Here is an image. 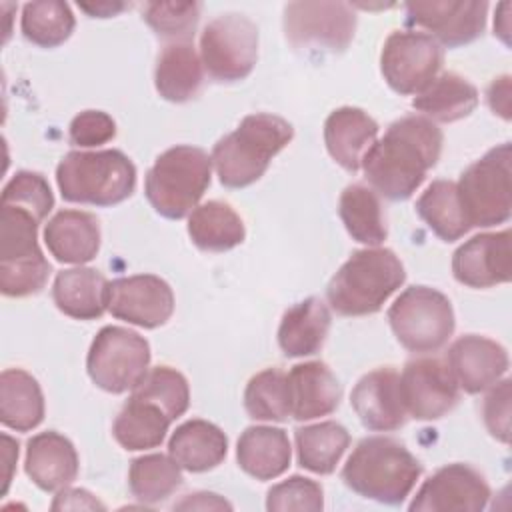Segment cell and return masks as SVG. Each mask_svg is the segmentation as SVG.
I'll return each mask as SVG.
<instances>
[{
  "label": "cell",
  "mask_w": 512,
  "mask_h": 512,
  "mask_svg": "<svg viewBox=\"0 0 512 512\" xmlns=\"http://www.w3.org/2000/svg\"><path fill=\"white\" fill-rule=\"evenodd\" d=\"M204 82V66L190 42L168 44L154 70V84L158 94L168 102H188L198 96Z\"/></svg>",
  "instance_id": "83f0119b"
},
{
  "label": "cell",
  "mask_w": 512,
  "mask_h": 512,
  "mask_svg": "<svg viewBox=\"0 0 512 512\" xmlns=\"http://www.w3.org/2000/svg\"><path fill=\"white\" fill-rule=\"evenodd\" d=\"M446 360L456 384L468 394L492 388L508 372L506 348L478 334L458 338L450 346Z\"/></svg>",
  "instance_id": "d6986e66"
},
{
  "label": "cell",
  "mask_w": 512,
  "mask_h": 512,
  "mask_svg": "<svg viewBox=\"0 0 512 512\" xmlns=\"http://www.w3.org/2000/svg\"><path fill=\"white\" fill-rule=\"evenodd\" d=\"M456 190L472 228H488L506 222L512 210L510 142L488 150L470 164L462 172Z\"/></svg>",
  "instance_id": "ba28073f"
},
{
  "label": "cell",
  "mask_w": 512,
  "mask_h": 512,
  "mask_svg": "<svg viewBox=\"0 0 512 512\" xmlns=\"http://www.w3.org/2000/svg\"><path fill=\"white\" fill-rule=\"evenodd\" d=\"M52 298L62 314L76 320H96L108 310V280L94 268H68L56 274Z\"/></svg>",
  "instance_id": "cb8c5ba5"
},
{
  "label": "cell",
  "mask_w": 512,
  "mask_h": 512,
  "mask_svg": "<svg viewBox=\"0 0 512 512\" xmlns=\"http://www.w3.org/2000/svg\"><path fill=\"white\" fill-rule=\"evenodd\" d=\"M128 486L132 496L140 502L156 504L166 500L182 486V472L172 456L146 454L132 460L128 470Z\"/></svg>",
  "instance_id": "d590c367"
},
{
  "label": "cell",
  "mask_w": 512,
  "mask_h": 512,
  "mask_svg": "<svg viewBox=\"0 0 512 512\" xmlns=\"http://www.w3.org/2000/svg\"><path fill=\"white\" fill-rule=\"evenodd\" d=\"M290 416L314 420L332 414L342 398V386L324 362L296 364L288 372Z\"/></svg>",
  "instance_id": "603a6c76"
},
{
  "label": "cell",
  "mask_w": 512,
  "mask_h": 512,
  "mask_svg": "<svg viewBox=\"0 0 512 512\" xmlns=\"http://www.w3.org/2000/svg\"><path fill=\"white\" fill-rule=\"evenodd\" d=\"M454 278L468 288H490L512 278L510 230L472 236L452 256Z\"/></svg>",
  "instance_id": "e0dca14e"
},
{
  "label": "cell",
  "mask_w": 512,
  "mask_h": 512,
  "mask_svg": "<svg viewBox=\"0 0 512 512\" xmlns=\"http://www.w3.org/2000/svg\"><path fill=\"white\" fill-rule=\"evenodd\" d=\"M70 142L80 148H94L116 136V122L102 110H84L70 122Z\"/></svg>",
  "instance_id": "ee69618b"
},
{
  "label": "cell",
  "mask_w": 512,
  "mask_h": 512,
  "mask_svg": "<svg viewBox=\"0 0 512 512\" xmlns=\"http://www.w3.org/2000/svg\"><path fill=\"white\" fill-rule=\"evenodd\" d=\"M244 408L254 420H286L290 416L288 374L278 368H266L254 374L244 390Z\"/></svg>",
  "instance_id": "74e56055"
},
{
  "label": "cell",
  "mask_w": 512,
  "mask_h": 512,
  "mask_svg": "<svg viewBox=\"0 0 512 512\" xmlns=\"http://www.w3.org/2000/svg\"><path fill=\"white\" fill-rule=\"evenodd\" d=\"M80 8L84 12H88L92 18H108V16H116L118 12H122L124 8H128V4L124 2H96V4H86L82 2Z\"/></svg>",
  "instance_id": "f907efd6"
},
{
  "label": "cell",
  "mask_w": 512,
  "mask_h": 512,
  "mask_svg": "<svg viewBox=\"0 0 512 512\" xmlns=\"http://www.w3.org/2000/svg\"><path fill=\"white\" fill-rule=\"evenodd\" d=\"M484 422L488 432L508 444L510 440V380H500L492 386L484 400Z\"/></svg>",
  "instance_id": "f6af8a7d"
},
{
  "label": "cell",
  "mask_w": 512,
  "mask_h": 512,
  "mask_svg": "<svg viewBox=\"0 0 512 512\" xmlns=\"http://www.w3.org/2000/svg\"><path fill=\"white\" fill-rule=\"evenodd\" d=\"M142 18L160 36L176 42H188L194 36L200 4L198 2H148L144 4Z\"/></svg>",
  "instance_id": "60d3db41"
},
{
  "label": "cell",
  "mask_w": 512,
  "mask_h": 512,
  "mask_svg": "<svg viewBox=\"0 0 512 512\" xmlns=\"http://www.w3.org/2000/svg\"><path fill=\"white\" fill-rule=\"evenodd\" d=\"M212 178V158L196 146L180 144L162 152L144 180L152 208L170 220L190 216Z\"/></svg>",
  "instance_id": "8992f818"
},
{
  "label": "cell",
  "mask_w": 512,
  "mask_h": 512,
  "mask_svg": "<svg viewBox=\"0 0 512 512\" xmlns=\"http://www.w3.org/2000/svg\"><path fill=\"white\" fill-rule=\"evenodd\" d=\"M422 474L420 462L394 438L368 436L342 468L344 484L362 498L380 504H402Z\"/></svg>",
  "instance_id": "7a4b0ae2"
},
{
  "label": "cell",
  "mask_w": 512,
  "mask_h": 512,
  "mask_svg": "<svg viewBox=\"0 0 512 512\" xmlns=\"http://www.w3.org/2000/svg\"><path fill=\"white\" fill-rule=\"evenodd\" d=\"M388 322L396 340L410 352H436L454 332L450 300L428 286L406 288L388 308Z\"/></svg>",
  "instance_id": "52a82bcc"
},
{
  "label": "cell",
  "mask_w": 512,
  "mask_h": 512,
  "mask_svg": "<svg viewBox=\"0 0 512 512\" xmlns=\"http://www.w3.org/2000/svg\"><path fill=\"white\" fill-rule=\"evenodd\" d=\"M106 306L118 320L142 328H158L174 312V294L160 276L134 274L108 282Z\"/></svg>",
  "instance_id": "2e32d148"
},
{
  "label": "cell",
  "mask_w": 512,
  "mask_h": 512,
  "mask_svg": "<svg viewBox=\"0 0 512 512\" xmlns=\"http://www.w3.org/2000/svg\"><path fill=\"white\" fill-rule=\"evenodd\" d=\"M40 220L18 206H0V264L42 258L38 244Z\"/></svg>",
  "instance_id": "f35d334b"
},
{
  "label": "cell",
  "mask_w": 512,
  "mask_h": 512,
  "mask_svg": "<svg viewBox=\"0 0 512 512\" xmlns=\"http://www.w3.org/2000/svg\"><path fill=\"white\" fill-rule=\"evenodd\" d=\"M170 424L172 420L160 406L132 394L118 412L112 434L124 450H148L162 444Z\"/></svg>",
  "instance_id": "1f68e13d"
},
{
  "label": "cell",
  "mask_w": 512,
  "mask_h": 512,
  "mask_svg": "<svg viewBox=\"0 0 512 512\" xmlns=\"http://www.w3.org/2000/svg\"><path fill=\"white\" fill-rule=\"evenodd\" d=\"M294 128L274 114H248L238 128L212 148V164L226 188H246L260 180L272 158L288 146Z\"/></svg>",
  "instance_id": "3957f363"
},
{
  "label": "cell",
  "mask_w": 512,
  "mask_h": 512,
  "mask_svg": "<svg viewBox=\"0 0 512 512\" xmlns=\"http://www.w3.org/2000/svg\"><path fill=\"white\" fill-rule=\"evenodd\" d=\"M200 60L218 82L244 80L258 60V26L234 12L216 16L202 30Z\"/></svg>",
  "instance_id": "30bf717a"
},
{
  "label": "cell",
  "mask_w": 512,
  "mask_h": 512,
  "mask_svg": "<svg viewBox=\"0 0 512 512\" xmlns=\"http://www.w3.org/2000/svg\"><path fill=\"white\" fill-rule=\"evenodd\" d=\"M48 252L64 264H86L100 250V224L84 210H60L44 226Z\"/></svg>",
  "instance_id": "7402d4cb"
},
{
  "label": "cell",
  "mask_w": 512,
  "mask_h": 512,
  "mask_svg": "<svg viewBox=\"0 0 512 512\" xmlns=\"http://www.w3.org/2000/svg\"><path fill=\"white\" fill-rule=\"evenodd\" d=\"M228 452L226 434L208 420H188L180 424L170 442L168 454L172 460L188 472H206L216 468Z\"/></svg>",
  "instance_id": "484cf974"
},
{
  "label": "cell",
  "mask_w": 512,
  "mask_h": 512,
  "mask_svg": "<svg viewBox=\"0 0 512 512\" xmlns=\"http://www.w3.org/2000/svg\"><path fill=\"white\" fill-rule=\"evenodd\" d=\"M416 212L444 242H454L472 228L460 204L456 182L450 180H434L416 200Z\"/></svg>",
  "instance_id": "836d02e7"
},
{
  "label": "cell",
  "mask_w": 512,
  "mask_h": 512,
  "mask_svg": "<svg viewBox=\"0 0 512 512\" xmlns=\"http://www.w3.org/2000/svg\"><path fill=\"white\" fill-rule=\"evenodd\" d=\"M132 394L160 406L172 422L180 418L190 404L188 380L184 378V374L170 366H156L148 370V374L132 390Z\"/></svg>",
  "instance_id": "ab89813d"
},
{
  "label": "cell",
  "mask_w": 512,
  "mask_h": 512,
  "mask_svg": "<svg viewBox=\"0 0 512 512\" xmlns=\"http://www.w3.org/2000/svg\"><path fill=\"white\" fill-rule=\"evenodd\" d=\"M400 258L388 248L356 250L332 276L326 296L340 316H368L404 284Z\"/></svg>",
  "instance_id": "277c9868"
},
{
  "label": "cell",
  "mask_w": 512,
  "mask_h": 512,
  "mask_svg": "<svg viewBox=\"0 0 512 512\" xmlns=\"http://www.w3.org/2000/svg\"><path fill=\"white\" fill-rule=\"evenodd\" d=\"M2 204L28 210L42 222L54 208V196L42 174L20 170L6 182L2 190Z\"/></svg>",
  "instance_id": "b9f144b4"
},
{
  "label": "cell",
  "mask_w": 512,
  "mask_h": 512,
  "mask_svg": "<svg viewBox=\"0 0 512 512\" xmlns=\"http://www.w3.org/2000/svg\"><path fill=\"white\" fill-rule=\"evenodd\" d=\"M412 106L428 120L456 122L478 106V90L464 76L444 72L414 96Z\"/></svg>",
  "instance_id": "f546056e"
},
{
  "label": "cell",
  "mask_w": 512,
  "mask_h": 512,
  "mask_svg": "<svg viewBox=\"0 0 512 512\" xmlns=\"http://www.w3.org/2000/svg\"><path fill=\"white\" fill-rule=\"evenodd\" d=\"M348 444V430L332 420L296 430L298 464L314 474H332Z\"/></svg>",
  "instance_id": "e575fe53"
},
{
  "label": "cell",
  "mask_w": 512,
  "mask_h": 512,
  "mask_svg": "<svg viewBox=\"0 0 512 512\" xmlns=\"http://www.w3.org/2000/svg\"><path fill=\"white\" fill-rule=\"evenodd\" d=\"M174 508H182V510H210V508H232L224 498H220L218 494L212 492H196V494H188L182 502L174 504Z\"/></svg>",
  "instance_id": "c3c4849f"
},
{
  "label": "cell",
  "mask_w": 512,
  "mask_h": 512,
  "mask_svg": "<svg viewBox=\"0 0 512 512\" xmlns=\"http://www.w3.org/2000/svg\"><path fill=\"white\" fill-rule=\"evenodd\" d=\"M338 212L352 240L366 246H378L386 240L388 228L384 210L378 194L370 186H346L340 194Z\"/></svg>",
  "instance_id": "d6a6232c"
},
{
  "label": "cell",
  "mask_w": 512,
  "mask_h": 512,
  "mask_svg": "<svg viewBox=\"0 0 512 512\" xmlns=\"http://www.w3.org/2000/svg\"><path fill=\"white\" fill-rule=\"evenodd\" d=\"M56 184L68 202L114 206L132 196L136 168L120 150H74L60 160Z\"/></svg>",
  "instance_id": "5b68a950"
},
{
  "label": "cell",
  "mask_w": 512,
  "mask_h": 512,
  "mask_svg": "<svg viewBox=\"0 0 512 512\" xmlns=\"http://www.w3.org/2000/svg\"><path fill=\"white\" fill-rule=\"evenodd\" d=\"M488 102L494 114H500L504 120L510 118V78L508 76H502L490 84Z\"/></svg>",
  "instance_id": "7dc6e473"
},
{
  "label": "cell",
  "mask_w": 512,
  "mask_h": 512,
  "mask_svg": "<svg viewBox=\"0 0 512 512\" xmlns=\"http://www.w3.org/2000/svg\"><path fill=\"white\" fill-rule=\"evenodd\" d=\"M150 366V344L122 326H104L90 344L86 370L92 382L112 394L134 390Z\"/></svg>",
  "instance_id": "9c48e42d"
},
{
  "label": "cell",
  "mask_w": 512,
  "mask_h": 512,
  "mask_svg": "<svg viewBox=\"0 0 512 512\" xmlns=\"http://www.w3.org/2000/svg\"><path fill=\"white\" fill-rule=\"evenodd\" d=\"M78 466L74 444L60 432H40L26 444L24 470L44 492H56L70 486L78 476Z\"/></svg>",
  "instance_id": "ffe728a7"
},
{
  "label": "cell",
  "mask_w": 512,
  "mask_h": 512,
  "mask_svg": "<svg viewBox=\"0 0 512 512\" xmlns=\"http://www.w3.org/2000/svg\"><path fill=\"white\" fill-rule=\"evenodd\" d=\"M238 466L256 480H274L292 460L288 434L274 426H248L236 444Z\"/></svg>",
  "instance_id": "d4e9b609"
},
{
  "label": "cell",
  "mask_w": 512,
  "mask_h": 512,
  "mask_svg": "<svg viewBox=\"0 0 512 512\" xmlns=\"http://www.w3.org/2000/svg\"><path fill=\"white\" fill-rule=\"evenodd\" d=\"M106 506L92 496L88 490L82 488H62L58 490L52 510H104Z\"/></svg>",
  "instance_id": "bcb514c9"
},
{
  "label": "cell",
  "mask_w": 512,
  "mask_h": 512,
  "mask_svg": "<svg viewBox=\"0 0 512 512\" xmlns=\"http://www.w3.org/2000/svg\"><path fill=\"white\" fill-rule=\"evenodd\" d=\"M378 122L364 110L342 106L324 122V144L328 154L348 172H358L362 160L376 142Z\"/></svg>",
  "instance_id": "44dd1931"
},
{
  "label": "cell",
  "mask_w": 512,
  "mask_h": 512,
  "mask_svg": "<svg viewBox=\"0 0 512 512\" xmlns=\"http://www.w3.org/2000/svg\"><path fill=\"white\" fill-rule=\"evenodd\" d=\"M350 404L372 432H392L404 426L408 412L400 392V374L394 368H376L364 374L350 394Z\"/></svg>",
  "instance_id": "ac0fdd59"
},
{
  "label": "cell",
  "mask_w": 512,
  "mask_h": 512,
  "mask_svg": "<svg viewBox=\"0 0 512 512\" xmlns=\"http://www.w3.org/2000/svg\"><path fill=\"white\" fill-rule=\"evenodd\" d=\"M74 14L66 2L42 0L28 2L22 8L20 28L28 42L40 48H56L74 32Z\"/></svg>",
  "instance_id": "8d00e7d4"
},
{
  "label": "cell",
  "mask_w": 512,
  "mask_h": 512,
  "mask_svg": "<svg viewBox=\"0 0 512 512\" xmlns=\"http://www.w3.org/2000/svg\"><path fill=\"white\" fill-rule=\"evenodd\" d=\"M406 22L424 28L438 44L448 48L464 46L476 40L486 26L488 2L478 0H432L408 2L404 6Z\"/></svg>",
  "instance_id": "5bb4252c"
},
{
  "label": "cell",
  "mask_w": 512,
  "mask_h": 512,
  "mask_svg": "<svg viewBox=\"0 0 512 512\" xmlns=\"http://www.w3.org/2000/svg\"><path fill=\"white\" fill-rule=\"evenodd\" d=\"M490 500L484 476L468 464H448L436 470L416 492L410 512H478Z\"/></svg>",
  "instance_id": "9a60e30c"
},
{
  "label": "cell",
  "mask_w": 512,
  "mask_h": 512,
  "mask_svg": "<svg viewBox=\"0 0 512 512\" xmlns=\"http://www.w3.org/2000/svg\"><path fill=\"white\" fill-rule=\"evenodd\" d=\"M442 48L426 32L396 30L380 54V70L386 84L398 94H418L438 74Z\"/></svg>",
  "instance_id": "7c38bea8"
},
{
  "label": "cell",
  "mask_w": 512,
  "mask_h": 512,
  "mask_svg": "<svg viewBox=\"0 0 512 512\" xmlns=\"http://www.w3.org/2000/svg\"><path fill=\"white\" fill-rule=\"evenodd\" d=\"M188 236L200 250L226 252L244 242L246 230L230 204L210 200L190 212Z\"/></svg>",
  "instance_id": "4dcf8cb0"
},
{
  "label": "cell",
  "mask_w": 512,
  "mask_h": 512,
  "mask_svg": "<svg viewBox=\"0 0 512 512\" xmlns=\"http://www.w3.org/2000/svg\"><path fill=\"white\" fill-rule=\"evenodd\" d=\"M2 456H4V488H2V494L8 492V486H10V480H12V470H14V464L18 460V442L12 440L8 434H2Z\"/></svg>",
  "instance_id": "681fc988"
},
{
  "label": "cell",
  "mask_w": 512,
  "mask_h": 512,
  "mask_svg": "<svg viewBox=\"0 0 512 512\" xmlns=\"http://www.w3.org/2000/svg\"><path fill=\"white\" fill-rule=\"evenodd\" d=\"M328 328V306L320 298L310 296L284 312L278 328V346L288 358L316 354L326 340Z\"/></svg>",
  "instance_id": "4316f807"
},
{
  "label": "cell",
  "mask_w": 512,
  "mask_h": 512,
  "mask_svg": "<svg viewBox=\"0 0 512 512\" xmlns=\"http://www.w3.org/2000/svg\"><path fill=\"white\" fill-rule=\"evenodd\" d=\"M356 14L346 2H290L284 34L298 50L344 52L354 38Z\"/></svg>",
  "instance_id": "8fae6325"
},
{
  "label": "cell",
  "mask_w": 512,
  "mask_h": 512,
  "mask_svg": "<svg viewBox=\"0 0 512 512\" xmlns=\"http://www.w3.org/2000/svg\"><path fill=\"white\" fill-rule=\"evenodd\" d=\"M442 140V130L426 116L392 122L362 160L368 184L388 200H408L436 166Z\"/></svg>",
  "instance_id": "6da1fadb"
},
{
  "label": "cell",
  "mask_w": 512,
  "mask_h": 512,
  "mask_svg": "<svg viewBox=\"0 0 512 512\" xmlns=\"http://www.w3.org/2000/svg\"><path fill=\"white\" fill-rule=\"evenodd\" d=\"M400 392L408 416L438 420L456 406L460 386L440 358H416L400 374Z\"/></svg>",
  "instance_id": "4fadbf2b"
},
{
  "label": "cell",
  "mask_w": 512,
  "mask_h": 512,
  "mask_svg": "<svg viewBox=\"0 0 512 512\" xmlns=\"http://www.w3.org/2000/svg\"><path fill=\"white\" fill-rule=\"evenodd\" d=\"M324 508V492L316 480L304 476H290L272 486L266 496V510L270 512H318Z\"/></svg>",
  "instance_id": "7bdbcfd3"
},
{
  "label": "cell",
  "mask_w": 512,
  "mask_h": 512,
  "mask_svg": "<svg viewBox=\"0 0 512 512\" xmlns=\"http://www.w3.org/2000/svg\"><path fill=\"white\" fill-rule=\"evenodd\" d=\"M0 420L16 432H28L44 420L40 384L22 368H6L0 374Z\"/></svg>",
  "instance_id": "f1b7e54d"
}]
</instances>
